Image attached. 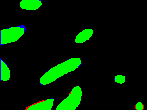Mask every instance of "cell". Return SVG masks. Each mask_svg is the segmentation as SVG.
Listing matches in <instances>:
<instances>
[{"mask_svg": "<svg viewBox=\"0 0 147 110\" xmlns=\"http://www.w3.org/2000/svg\"><path fill=\"white\" fill-rule=\"evenodd\" d=\"M54 99H50L29 107L26 110H51Z\"/></svg>", "mask_w": 147, "mask_h": 110, "instance_id": "cell-1", "label": "cell"}, {"mask_svg": "<svg viewBox=\"0 0 147 110\" xmlns=\"http://www.w3.org/2000/svg\"><path fill=\"white\" fill-rule=\"evenodd\" d=\"M136 109L137 110H142L143 106L141 102H138L136 104Z\"/></svg>", "mask_w": 147, "mask_h": 110, "instance_id": "cell-4", "label": "cell"}, {"mask_svg": "<svg viewBox=\"0 0 147 110\" xmlns=\"http://www.w3.org/2000/svg\"><path fill=\"white\" fill-rule=\"evenodd\" d=\"M125 81V77L121 75H118L115 77V81L117 83L123 84Z\"/></svg>", "mask_w": 147, "mask_h": 110, "instance_id": "cell-3", "label": "cell"}, {"mask_svg": "<svg viewBox=\"0 0 147 110\" xmlns=\"http://www.w3.org/2000/svg\"><path fill=\"white\" fill-rule=\"evenodd\" d=\"M10 73L9 69L7 66L3 67L1 66V79L2 80L7 81L10 78Z\"/></svg>", "mask_w": 147, "mask_h": 110, "instance_id": "cell-2", "label": "cell"}]
</instances>
